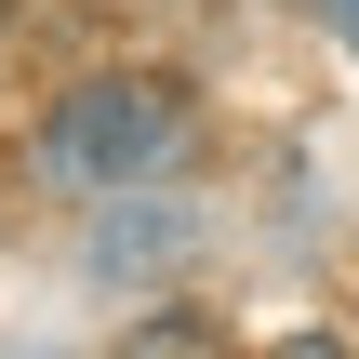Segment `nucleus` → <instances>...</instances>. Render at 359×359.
<instances>
[{
	"label": "nucleus",
	"mask_w": 359,
	"mask_h": 359,
	"mask_svg": "<svg viewBox=\"0 0 359 359\" xmlns=\"http://www.w3.org/2000/svg\"><path fill=\"white\" fill-rule=\"evenodd\" d=\"M173 147H187V80H80L40 120V173L67 187H147Z\"/></svg>",
	"instance_id": "obj_1"
},
{
	"label": "nucleus",
	"mask_w": 359,
	"mask_h": 359,
	"mask_svg": "<svg viewBox=\"0 0 359 359\" xmlns=\"http://www.w3.org/2000/svg\"><path fill=\"white\" fill-rule=\"evenodd\" d=\"M333 27H346V40H359V0H333Z\"/></svg>",
	"instance_id": "obj_2"
}]
</instances>
